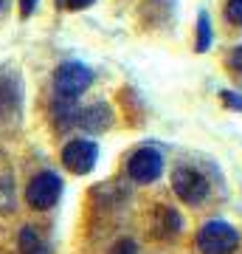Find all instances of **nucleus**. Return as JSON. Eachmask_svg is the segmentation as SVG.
I'll list each match as a JSON object with an SVG mask.
<instances>
[{"instance_id": "f257e3e1", "label": "nucleus", "mask_w": 242, "mask_h": 254, "mask_svg": "<svg viewBox=\"0 0 242 254\" xmlns=\"http://www.w3.org/2000/svg\"><path fill=\"white\" fill-rule=\"evenodd\" d=\"M90 82H93V73H90L88 65H82V63L59 65L54 73V102L76 105V99L90 88Z\"/></svg>"}, {"instance_id": "f03ea898", "label": "nucleus", "mask_w": 242, "mask_h": 254, "mask_svg": "<svg viewBox=\"0 0 242 254\" xmlns=\"http://www.w3.org/2000/svg\"><path fill=\"white\" fill-rule=\"evenodd\" d=\"M237 246H240V235L225 220H208L206 226L197 232L200 254H234Z\"/></svg>"}, {"instance_id": "7ed1b4c3", "label": "nucleus", "mask_w": 242, "mask_h": 254, "mask_svg": "<svg viewBox=\"0 0 242 254\" xmlns=\"http://www.w3.org/2000/svg\"><path fill=\"white\" fill-rule=\"evenodd\" d=\"M172 190H175V195H178L183 203L197 206V203H203L206 195H208V181L194 170V167H178V170L172 173Z\"/></svg>"}, {"instance_id": "20e7f679", "label": "nucleus", "mask_w": 242, "mask_h": 254, "mask_svg": "<svg viewBox=\"0 0 242 254\" xmlns=\"http://www.w3.org/2000/svg\"><path fill=\"white\" fill-rule=\"evenodd\" d=\"M59 192H62V181L56 173H37L26 187V200L31 209H51L59 200Z\"/></svg>"}, {"instance_id": "39448f33", "label": "nucleus", "mask_w": 242, "mask_h": 254, "mask_svg": "<svg viewBox=\"0 0 242 254\" xmlns=\"http://www.w3.org/2000/svg\"><path fill=\"white\" fill-rule=\"evenodd\" d=\"M127 173L135 184H152L158 181V175L163 173V158L155 147H141L130 155L127 161Z\"/></svg>"}, {"instance_id": "423d86ee", "label": "nucleus", "mask_w": 242, "mask_h": 254, "mask_svg": "<svg viewBox=\"0 0 242 254\" xmlns=\"http://www.w3.org/2000/svg\"><path fill=\"white\" fill-rule=\"evenodd\" d=\"M96 158H99V147L88 138H73L62 147V164L73 175H88L96 167Z\"/></svg>"}, {"instance_id": "0eeeda50", "label": "nucleus", "mask_w": 242, "mask_h": 254, "mask_svg": "<svg viewBox=\"0 0 242 254\" xmlns=\"http://www.w3.org/2000/svg\"><path fill=\"white\" fill-rule=\"evenodd\" d=\"M110 119H113V110L107 105H90L82 113H76V125H82L90 133H99V130L110 127Z\"/></svg>"}, {"instance_id": "6e6552de", "label": "nucleus", "mask_w": 242, "mask_h": 254, "mask_svg": "<svg viewBox=\"0 0 242 254\" xmlns=\"http://www.w3.org/2000/svg\"><path fill=\"white\" fill-rule=\"evenodd\" d=\"M158 218H161V223H158V232H161L163 237L178 235V232H180V215H178V212H172V209L161 206V209H158Z\"/></svg>"}, {"instance_id": "1a4fd4ad", "label": "nucleus", "mask_w": 242, "mask_h": 254, "mask_svg": "<svg viewBox=\"0 0 242 254\" xmlns=\"http://www.w3.org/2000/svg\"><path fill=\"white\" fill-rule=\"evenodd\" d=\"M208 48H211V20H208L206 11H200V17H197V43H194V51L206 54Z\"/></svg>"}, {"instance_id": "9d476101", "label": "nucleus", "mask_w": 242, "mask_h": 254, "mask_svg": "<svg viewBox=\"0 0 242 254\" xmlns=\"http://www.w3.org/2000/svg\"><path fill=\"white\" fill-rule=\"evenodd\" d=\"M20 249H23V254H40L43 252L40 237H37L34 229H23V232H20Z\"/></svg>"}, {"instance_id": "9b49d317", "label": "nucleus", "mask_w": 242, "mask_h": 254, "mask_svg": "<svg viewBox=\"0 0 242 254\" xmlns=\"http://www.w3.org/2000/svg\"><path fill=\"white\" fill-rule=\"evenodd\" d=\"M225 17H228V23H234V26H242V0H228Z\"/></svg>"}, {"instance_id": "f8f14e48", "label": "nucleus", "mask_w": 242, "mask_h": 254, "mask_svg": "<svg viewBox=\"0 0 242 254\" xmlns=\"http://www.w3.org/2000/svg\"><path fill=\"white\" fill-rule=\"evenodd\" d=\"M220 96H223V102H225V105H228V108H231V110H240V113H242V93H234V91H223V93H220Z\"/></svg>"}, {"instance_id": "ddd939ff", "label": "nucleus", "mask_w": 242, "mask_h": 254, "mask_svg": "<svg viewBox=\"0 0 242 254\" xmlns=\"http://www.w3.org/2000/svg\"><path fill=\"white\" fill-rule=\"evenodd\" d=\"M110 254H138V249H135L133 240H118V243L110 249Z\"/></svg>"}, {"instance_id": "4468645a", "label": "nucleus", "mask_w": 242, "mask_h": 254, "mask_svg": "<svg viewBox=\"0 0 242 254\" xmlns=\"http://www.w3.org/2000/svg\"><path fill=\"white\" fill-rule=\"evenodd\" d=\"M228 68H234V71H242V46L234 48L231 54H228Z\"/></svg>"}, {"instance_id": "2eb2a0df", "label": "nucleus", "mask_w": 242, "mask_h": 254, "mask_svg": "<svg viewBox=\"0 0 242 254\" xmlns=\"http://www.w3.org/2000/svg\"><path fill=\"white\" fill-rule=\"evenodd\" d=\"M65 3H68V9H88L96 0H65Z\"/></svg>"}, {"instance_id": "dca6fc26", "label": "nucleus", "mask_w": 242, "mask_h": 254, "mask_svg": "<svg viewBox=\"0 0 242 254\" xmlns=\"http://www.w3.org/2000/svg\"><path fill=\"white\" fill-rule=\"evenodd\" d=\"M20 6H23V17H28V14H31V11H34L37 0H20Z\"/></svg>"}, {"instance_id": "f3484780", "label": "nucleus", "mask_w": 242, "mask_h": 254, "mask_svg": "<svg viewBox=\"0 0 242 254\" xmlns=\"http://www.w3.org/2000/svg\"><path fill=\"white\" fill-rule=\"evenodd\" d=\"M0 3H3V0H0Z\"/></svg>"}]
</instances>
